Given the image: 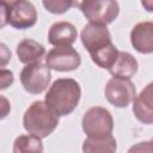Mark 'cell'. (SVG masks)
Returning <instances> with one entry per match:
<instances>
[{
	"mask_svg": "<svg viewBox=\"0 0 153 153\" xmlns=\"http://www.w3.org/2000/svg\"><path fill=\"white\" fill-rule=\"evenodd\" d=\"M117 149L115 137L110 134L102 137H88L82 143V151L86 153H114Z\"/></svg>",
	"mask_w": 153,
	"mask_h": 153,
	"instance_id": "cell-15",
	"label": "cell"
},
{
	"mask_svg": "<svg viewBox=\"0 0 153 153\" xmlns=\"http://www.w3.org/2000/svg\"><path fill=\"white\" fill-rule=\"evenodd\" d=\"M118 54H120V50L111 42L108 45L98 49L97 51H94V53H92L90 55H91L92 61L98 67L104 68V69H109L115 63V61L117 60Z\"/></svg>",
	"mask_w": 153,
	"mask_h": 153,
	"instance_id": "cell-17",
	"label": "cell"
},
{
	"mask_svg": "<svg viewBox=\"0 0 153 153\" xmlns=\"http://www.w3.org/2000/svg\"><path fill=\"white\" fill-rule=\"evenodd\" d=\"M79 8L90 23L103 25L112 23L120 13L117 0H84Z\"/></svg>",
	"mask_w": 153,
	"mask_h": 153,
	"instance_id": "cell-4",
	"label": "cell"
},
{
	"mask_svg": "<svg viewBox=\"0 0 153 153\" xmlns=\"http://www.w3.org/2000/svg\"><path fill=\"white\" fill-rule=\"evenodd\" d=\"M19 0H1V6L6 7L7 10H10L16 2H18Z\"/></svg>",
	"mask_w": 153,
	"mask_h": 153,
	"instance_id": "cell-23",
	"label": "cell"
},
{
	"mask_svg": "<svg viewBox=\"0 0 153 153\" xmlns=\"http://www.w3.org/2000/svg\"><path fill=\"white\" fill-rule=\"evenodd\" d=\"M44 8L54 14H62L73 7V0H42Z\"/></svg>",
	"mask_w": 153,
	"mask_h": 153,
	"instance_id": "cell-18",
	"label": "cell"
},
{
	"mask_svg": "<svg viewBox=\"0 0 153 153\" xmlns=\"http://www.w3.org/2000/svg\"><path fill=\"white\" fill-rule=\"evenodd\" d=\"M1 100H2V116H1V117L4 118V117L7 115V111L5 110V108H6V105H8V104H7V100H6L5 97H1Z\"/></svg>",
	"mask_w": 153,
	"mask_h": 153,
	"instance_id": "cell-24",
	"label": "cell"
},
{
	"mask_svg": "<svg viewBox=\"0 0 153 153\" xmlns=\"http://www.w3.org/2000/svg\"><path fill=\"white\" fill-rule=\"evenodd\" d=\"M59 116L43 100L33 102L23 116V126L30 134L48 137L57 127Z\"/></svg>",
	"mask_w": 153,
	"mask_h": 153,
	"instance_id": "cell-2",
	"label": "cell"
},
{
	"mask_svg": "<svg viewBox=\"0 0 153 153\" xmlns=\"http://www.w3.org/2000/svg\"><path fill=\"white\" fill-rule=\"evenodd\" d=\"M84 0H73V7H80Z\"/></svg>",
	"mask_w": 153,
	"mask_h": 153,
	"instance_id": "cell-25",
	"label": "cell"
},
{
	"mask_svg": "<svg viewBox=\"0 0 153 153\" xmlns=\"http://www.w3.org/2000/svg\"><path fill=\"white\" fill-rule=\"evenodd\" d=\"M1 57H2V67H5L6 62L11 60V53L6 49L5 44H1Z\"/></svg>",
	"mask_w": 153,
	"mask_h": 153,
	"instance_id": "cell-21",
	"label": "cell"
},
{
	"mask_svg": "<svg viewBox=\"0 0 153 153\" xmlns=\"http://www.w3.org/2000/svg\"><path fill=\"white\" fill-rule=\"evenodd\" d=\"M82 130L88 137H102L110 135L114 129V120L109 110L102 106L90 108L81 121Z\"/></svg>",
	"mask_w": 153,
	"mask_h": 153,
	"instance_id": "cell-3",
	"label": "cell"
},
{
	"mask_svg": "<svg viewBox=\"0 0 153 153\" xmlns=\"http://www.w3.org/2000/svg\"><path fill=\"white\" fill-rule=\"evenodd\" d=\"M7 11V23L16 29H29L37 22L36 7L29 0H19Z\"/></svg>",
	"mask_w": 153,
	"mask_h": 153,
	"instance_id": "cell-8",
	"label": "cell"
},
{
	"mask_svg": "<svg viewBox=\"0 0 153 153\" xmlns=\"http://www.w3.org/2000/svg\"><path fill=\"white\" fill-rule=\"evenodd\" d=\"M130 43L141 54L153 53V22L137 23L130 31Z\"/></svg>",
	"mask_w": 153,
	"mask_h": 153,
	"instance_id": "cell-11",
	"label": "cell"
},
{
	"mask_svg": "<svg viewBox=\"0 0 153 153\" xmlns=\"http://www.w3.org/2000/svg\"><path fill=\"white\" fill-rule=\"evenodd\" d=\"M42 137L33 134L19 135L13 142L14 153H42L43 152Z\"/></svg>",
	"mask_w": 153,
	"mask_h": 153,
	"instance_id": "cell-16",
	"label": "cell"
},
{
	"mask_svg": "<svg viewBox=\"0 0 153 153\" xmlns=\"http://www.w3.org/2000/svg\"><path fill=\"white\" fill-rule=\"evenodd\" d=\"M141 5L147 12H153V0H141Z\"/></svg>",
	"mask_w": 153,
	"mask_h": 153,
	"instance_id": "cell-22",
	"label": "cell"
},
{
	"mask_svg": "<svg viewBox=\"0 0 153 153\" xmlns=\"http://www.w3.org/2000/svg\"><path fill=\"white\" fill-rule=\"evenodd\" d=\"M106 100L116 108H127L135 98L136 90L130 79L112 76L104 90Z\"/></svg>",
	"mask_w": 153,
	"mask_h": 153,
	"instance_id": "cell-6",
	"label": "cell"
},
{
	"mask_svg": "<svg viewBox=\"0 0 153 153\" xmlns=\"http://www.w3.org/2000/svg\"><path fill=\"white\" fill-rule=\"evenodd\" d=\"M80 38L82 45L90 54L111 43V35L106 25L96 23H88L87 25H85L81 31Z\"/></svg>",
	"mask_w": 153,
	"mask_h": 153,
	"instance_id": "cell-9",
	"label": "cell"
},
{
	"mask_svg": "<svg viewBox=\"0 0 153 153\" xmlns=\"http://www.w3.org/2000/svg\"><path fill=\"white\" fill-rule=\"evenodd\" d=\"M133 114L136 120L143 124L153 123V81L146 85L143 90L135 96Z\"/></svg>",
	"mask_w": 153,
	"mask_h": 153,
	"instance_id": "cell-10",
	"label": "cell"
},
{
	"mask_svg": "<svg viewBox=\"0 0 153 153\" xmlns=\"http://www.w3.org/2000/svg\"><path fill=\"white\" fill-rule=\"evenodd\" d=\"M80 97L81 88L78 81L71 78H61L49 87L44 102L57 116H67L78 106Z\"/></svg>",
	"mask_w": 153,
	"mask_h": 153,
	"instance_id": "cell-1",
	"label": "cell"
},
{
	"mask_svg": "<svg viewBox=\"0 0 153 153\" xmlns=\"http://www.w3.org/2000/svg\"><path fill=\"white\" fill-rule=\"evenodd\" d=\"M13 73L11 71H7L5 68L1 69V78H0V81H1V90L6 88L7 86L12 85L13 82Z\"/></svg>",
	"mask_w": 153,
	"mask_h": 153,
	"instance_id": "cell-19",
	"label": "cell"
},
{
	"mask_svg": "<svg viewBox=\"0 0 153 153\" xmlns=\"http://www.w3.org/2000/svg\"><path fill=\"white\" fill-rule=\"evenodd\" d=\"M50 68L41 61L26 65L20 72V82L24 90L32 94H39L45 91L50 84Z\"/></svg>",
	"mask_w": 153,
	"mask_h": 153,
	"instance_id": "cell-5",
	"label": "cell"
},
{
	"mask_svg": "<svg viewBox=\"0 0 153 153\" xmlns=\"http://www.w3.org/2000/svg\"><path fill=\"white\" fill-rule=\"evenodd\" d=\"M129 152H153V141L151 142H139L136 146L129 148Z\"/></svg>",
	"mask_w": 153,
	"mask_h": 153,
	"instance_id": "cell-20",
	"label": "cell"
},
{
	"mask_svg": "<svg viewBox=\"0 0 153 153\" xmlns=\"http://www.w3.org/2000/svg\"><path fill=\"white\" fill-rule=\"evenodd\" d=\"M137 68H139V63L131 54L127 51H120L117 60L108 71L112 76L130 79L136 74Z\"/></svg>",
	"mask_w": 153,
	"mask_h": 153,
	"instance_id": "cell-13",
	"label": "cell"
},
{
	"mask_svg": "<svg viewBox=\"0 0 153 153\" xmlns=\"http://www.w3.org/2000/svg\"><path fill=\"white\" fill-rule=\"evenodd\" d=\"M16 51H17L18 60L25 65L41 61V59L45 54V49L41 43L29 38L20 41L17 45Z\"/></svg>",
	"mask_w": 153,
	"mask_h": 153,
	"instance_id": "cell-14",
	"label": "cell"
},
{
	"mask_svg": "<svg viewBox=\"0 0 153 153\" xmlns=\"http://www.w3.org/2000/svg\"><path fill=\"white\" fill-rule=\"evenodd\" d=\"M152 141H153V140H152Z\"/></svg>",
	"mask_w": 153,
	"mask_h": 153,
	"instance_id": "cell-26",
	"label": "cell"
},
{
	"mask_svg": "<svg viewBox=\"0 0 153 153\" xmlns=\"http://www.w3.org/2000/svg\"><path fill=\"white\" fill-rule=\"evenodd\" d=\"M76 37V29L69 22H57L50 26L48 32V42L54 47L72 45Z\"/></svg>",
	"mask_w": 153,
	"mask_h": 153,
	"instance_id": "cell-12",
	"label": "cell"
},
{
	"mask_svg": "<svg viewBox=\"0 0 153 153\" xmlns=\"http://www.w3.org/2000/svg\"><path fill=\"white\" fill-rule=\"evenodd\" d=\"M45 63L57 72H71L79 68L81 57L72 45L55 47L45 56Z\"/></svg>",
	"mask_w": 153,
	"mask_h": 153,
	"instance_id": "cell-7",
	"label": "cell"
}]
</instances>
